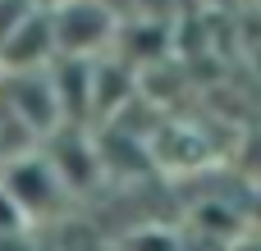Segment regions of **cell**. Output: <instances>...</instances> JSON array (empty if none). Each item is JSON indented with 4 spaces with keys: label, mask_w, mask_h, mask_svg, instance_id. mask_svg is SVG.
<instances>
[{
    "label": "cell",
    "mask_w": 261,
    "mask_h": 251,
    "mask_svg": "<svg viewBox=\"0 0 261 251\" xmlns=\"http://www.w3.org/2000/svg\"><path fill=\"white\" fill-rule=\"evenodd\" d=\"M50 23L60 55H96L115 37V14L96 0H64L50 9Z\"/></svg>",
    "instance_id": "6da1fadb"
},
{
    "label": "cell",
    "mask_w": 261,
    "mask_h": 251,
    "mask_svg": "<svg viewBox=\"0 0 261 251\" xmlns=\"http://www.w3.org/2000/svg\"><path fill=\"white\" fill-rule=\"evenodd\" d=\"M5 178V187L14 192V201L23 206V215L32 219V215H50L60 201H64V178L55 174V165L46 160V155H18V160H9V169L0 174Z\"/></svg>",
    "instance_id": "7a4b0ae2"
},
{
    "label": "cell",
    "mask_w": 261,
    "mask_h": 251,
    "mask_svg": "<svg viewBox=\"0 0 261 251\" xmlns=\"http://www.w3.org/2000/svg\"><path fill=\"white\" fill-rule=\"evenodd\" d=\"M9 101V114H18L32 133H50L64 123L60 114V96H55V82L46 69H14V82L5 91Z\"/></svg>",
    "instance_id": "3957f363"
},
{
    "label": "cell",
    "mask_w": 261,
    "mask_h": 251,
    "mask_svg": "<svg viewBox=\"0 0 261 251\" xmlns=\"http://www.w3.org/2000/svg\"><path fill=\"white\" fill-rule=\"evenodd\" d=\"M55 23L50 14H23L0 37V64L5 69H46L55 59Z\"/></svg>",
    "instance_id": "277c9868"
},
{
    "label": "cell",
    "mask_w": 261,
    "mask_h": 251,
    "mask_svg": "<svg viewBox=\"0 0 261 251\" xmlns=\"http://www.w3.org/2000/svg\"><path fill=\"white\" fill-rule=\"evenodd\" d=\"M69 137H73V146H69V151H55V155H46V160L55 165V174L64 178V187L73 192V187H87V183L101 174V155H96L78 133H69Z\"/></svg>",
    "instance_id": "5b68a950"
},
{
    "label": "cell",
    "mask_w": 261,
    "mask_h": 251,
    "mask_svg": "<svg viewBox=\"0 0 261 251\" xmlns=\"http://www.w3.org/2000/svg\"><path fill=\"white\" fill-rule=\"evenodd\" d=\"M14 229H28V215H23V206L14 201V192L0 178V233H14Z\"/></svg>",
    "instance_id": "8992f818"
},
{
    "label": "cell",
    "mask_w": 261,
    "mask_h": 251,
    "mask_svg": "<svg viewBox=\"0 0 261 251\" xmlns=\"http://www.w3.org/2000/svg\"><path fill=\"white\" fill-rule=\"evenodd\" d=\"M0 251H37V247L23 229H14V233H0Z\"/></svg>",
    "instance_id": "52a82bcc"
}]
</instances>
